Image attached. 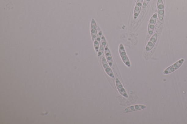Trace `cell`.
<instances>
[{"label": "cell", "instance_id": "1", "mask_svg": "<svg viewBox=\"0 0 187 124\" xmlns=\"http://www.w3.org/2000/svg\"><path fill=\"white\" fill-rule=\"evenodd\" d=\"M184 61V59H181L177 61L176 63L174 64L173 65L168 67L163 72V74H170L174 72L177 69L179 68V67L182 65L183 62Z\"/></svg>", "mask_w": 187, "mask_h": 124}, {"label": "cell", "instance_id": "2", "mask_svg": "<svg viewBox=\"0 0 187 124\" xmlns=\"http://www.w3.org/2000/svg\"><path fill=\"white\" fill-rule=\"evenodd\" d=\"M119 51L120 56L122 60L127 66L130 67V61L128 57L126 55V52H125L124 47L123 46L122 44H121L119 47Z\"/></svg>", "mask_w": 187, "mask_h": 124}, {"label": "cell", "instance_id": "3", "mask_svg": "<svg viewBox=\"0 0 187 124\" xmlns=\"http://www.w3.org/2000/svg\"><path fill=\"white\" fill-rule=\"evenodd\" d=\"M157 8L159 19L162 21L164 16V5L162 0H158Z\"/></svg>", "mask_w": 187, "mask_h": 124}, {"label": "cell", "instance_id": "4", "mask_svg": "<svg viewBox=\"0 0 187 124\" xmlns=\"http://www.w3.org/2000/svg\"><path fill=\"white\" fill-rule=\"evenodd\" d=\"M157 17V14H155L149 20L148 28V32L149 35H152L154 31L155 28V24H156V19Z\"/></svg>", "mask_w": 187, "mask_h": 124}, {"label": "cell", "instance_id": "5", "mask_svg": "<svg viewBox=\"0 0 187 124\" xmlns=\"http://www.w3.org/2000/svg\"><path fill=\"white\" fill-rule=\"evenodd\" d=\"M146 108V106L145 105H134V106H130L125 108L123 111V113L125 114L127 113L136 111L143 110Z\"/></svg>", "mask_w": 187, "mask_h": 124}, {"label": "cell", "instance_id": "6", "mask_svg": "<svg viewBox=\"0 0 187 124\" xmlns=\"http://www.w3.org/2000/svg\"><path fill=\"white\" fill-rule=\"evenodd\" d=\"M158 37V34L156 33L151 37L150 40L148 43L146 47L145 48V50L147 51H149L154 47L155 44H156Z\"/></svg>", "mask_w": 187, "mask_h": 124}, {"label": "cell", "instance_id": "7", "mask_svg": "<svg viewBox=\"0 0 187 124\" xmlns=\"http://www.w3.org/2000/svg\"><path fill=\"white\" fill-rule=\"evenodd\" d=\"M102 62L103 66L106 73H107L108 76H109L110 77L114 78L115 76H114L113 73L112 72L111 69L109 67V66L108 65L107 61H106V59L104 57L102 58Z\"/></svg>", "mask_w": 187, "mask_h": 124}, {"label": "cell", "instance_id": "8", "mask_svg": "<svg viewBox=\"0 0 187 124\" xmlns=\"http://www.w3.org/2000/svg\"><path fill=\"white\" fill-rule=\"evenodd\" d=\"M116 85L118 90L119 93L121 94L124 97L126 98H128V95L126 93V91L123 87L122 84H121L120 81L118 79L116 78Z\"/></svg>", "mask_w": 187, "mask_h": 124}, {"label": "cell", "instance_id": "9", "mask_svg": "<svg viewBox=\"0 0 187 124\" xmlns=\"http://www.w3.org/2000/svg\"><path fill=\"white\" fill-rule=\"evenodd\" d=\"M143 0H138L135 8L134 9V18L136 19L138 17L141 10L142 5H143Z\"/></svg>", "mask_w": 187, "mask_h": 124}, {"label": "cell", "instance_id": "10", "mask_svg": "<svg viewBox=\"0 0 187 124\" xmlns=\"http://www.w3.org/2000/svg\"><path fill=\"white\" fill-rule=\"evenodd\" d=\"M91 33L93 40L94 41L97 36V29L96 23L94 19L91 20Z\"/></svg>", "mask_w": 187, "mask_h": 124}, {"label": "cell", "instance_id": "11", "mask_svg": "<svg viewBox=\"0 0 187 124\" xmlns=\"http://www.w3.org/2000/svg\"><path fill=\"white\" fill-rule=\"evenodd\" d=\"M102 36V31L99 30V31L97 34L96 38H95L94 43V48L95 50L97 52H98L99 50V46H100V42H101V38Z\"/></svg>", "mask_w": 187, "mask_h": 124}, {"label": "cell", "instance_id": "12", "mask_svg": "<svg viewBox=\"0 0 187 124\" xmlns=\"http://www.w3.org/2000/svg\"><path fill=\"white\" fill-rule=\"evenodd\" d=\"M105 53L106 57L108 64H109L110 66L112 67V65H113V59H112L111 54H110V51L107 46H106L105 49Z\"/></svg>", "mask_w": 187, "mask_h": 124}, {"label": "cell", "instance_id": "13", "mask_svg": "<svg viewBox=\"0 0 187 124\" xmlns=\"http://www.w3.org/2000/svg\"><path fill=\"white\" fill-rule=\"evenodd\" d=\"M106 44V42L105 37L104 36L102 35L101 38L100 48H99L98 52V56H99L101 55L102 53H103Z\"/></svg>", "mask_w": 187, "mask_h": 124}, {"label": "cell", "instance_id": "14", "mask_svg": "<svg viewBox=\"0 0 187 124\" xmlns=\"http://www.w3.org/2000/svg\"><path fill=\"white\" fill-rule=\"evenodd\" d=\"M150 0H144L143 4V8H144L147 6L148 4V3Z\"/></svg>", "mask_w": 187, "mask_h": 124}]
</instances>
